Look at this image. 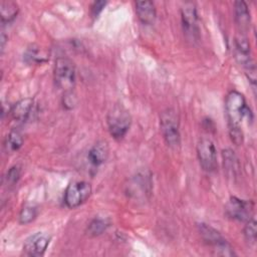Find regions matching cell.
<instances>
[{
    "mask_svg": "<svg viewBox=\"0 0 257 257\" xmlns=\"http://www.w3.org/2000/svg\"><path fill=\"white\" fill-rule=\"evenodd\" d=\"M223 159H224V168L226 169V171L232 176H235L239 169V164H238V159L235 156L234 152H232L231 150L223 151Z\"/></svg>",
    "mask_w": 257,
    "mask_h": 257,
    "instance_id": "18",
    "label": "cell"
},
{
    "mask_svg": "<svg viewBox=\"0 0 257 257\" xmlns=\"http://www.w3.org/2000/svg\"><path fill=\"white\" fill-rule=\"evenodd\" d=\"M54 81L56 86L65 93L71 92L75 84V67L66 57H58L54 64Z\"/></svg>",
    "mask_w": 257,
    "mask_h": 257,
    "instance_id": "3",
    "label": "cell"
},
{
    "mask_svg": "<svg viewBox=\"0 0 257 257\" xmlns=\"http://www.w3.org/2000/svg\"><path fill=\"white\" fill-rule=\"evenodd\" d=\"M254 205L251 201L241 200L237 197H231L225 206L228 217L238 221H248L253 215Z\"/></svg>",
    "mask_w": 257,
    "mask_h": 257,
    "instance_id": "8",
    "label": "cell"
},
{
    "mask_svg": "<svg viewBox=\"0 0 257 257\" xmlns=\"http://www.w3.org/2000/svg\"><path fill=\"white\" fill-rule=\"evenodd\" d=\"M160 127L166 144L172 149H178L181 144L179 116L173 108H167L160 115Z\"/></svg>",
    "mask_w": 257,
    "mask_h": 257,
    "instance_id": "2",
    "label": "cell"
},
{
    "mask_svg": "<svg viewBox=\"0 0 257 257\" xmlns=\"http://www.w3.org/2000/svg\"><path fill=\"white\" fill-rule=\"evenodd\" d=\"M229 134L231 137L232 142L239 146L243 143V133L240 128V126H233V127H229Z\"/></svg>",
    "mask_w": 257,
    "mask_h": 257,
    "instance_id": "23",
    "label": "cell"
},
{
    "mask_svg": "<svg viewBox=\"0 0 257 257\" xmlns=\"http://www.w3.org/2000/svg\"><path fill=\"white\" fill-rule=\"evenodd\" d=\"M1 21L3 24L11 22L18 14V6L12 1H1L0 4Z\"/></svg>",
    "mask_w": 257,
    "mask_h": 257,
    "instance_id": "15",
    "label": "cell"
},
{
    "mask_svg": "<svg viewBox=\"0 0 257 257\" xmlns=\"http://www.w3.org/2000/svg\"><path fill=\"white\" fill-rule=\"evenodd\" d=\"M225 108L229 127L240 126L242 119L245 116H249L251 114L243 94L236 90L230 91L228 93L225 100Z\"/></svg>",
    "mask_w": 257,
    "mask_h": 257,
    "instance_id": "1",
    "label": "cell"
},
{
    "mask_svg": "<svg viewBox=\"0 0 257 257\" xmlns=\"http://www.w3.org/2000/svg\"><path fill=\"white\" fill-rule=\"evenodd\" d=\"M33 106V100L31 98H24L17 101L11 107L12 117L18 121H24L30 114V111Z\"/></svg>",
    "mask_w": 257,
    "mask_h": 257,
    "instance_id": "14",
    "label": "cell"
},
{
    "mask_svg": "<svg viewBox=\"0 0 257 257\" xmlns=\"http://www.w3.org/2000/svg\"><path fill=\"white\" fill-rule=\"evenodd\" d=\"M244 236L248 242L255 243L257 230H256V221L254 219H250L247 221V224L244 228Z\"/></svg>",
    "mask_w": 257,
    "mask_h": 257,
    "instance_id": "21",
    "label": "cell"
},
{
    "mask_svg": "<svg viewBox=\"0 0 257 257\" xmlns=\"http://www.w3.org/2000/svg\"><path fill=\"white\" fill-rule=\"evenodd\" d=\"M197 156L199 163L206 172L217 169V154L213 142L209 139H201L197 145Z\"/></svg>",
    "mask_w": 257,
    "mask_h": 257,
    "instance_id": "7",
    "label": "cell"
},
{
    "mask_svg": "<svg viewBox=\"0 0 257 257\" xmlns=\"http://www.w3.org/2000/svg\"><path fill=\"white\" fill-rule=\"evenodd\" d=\"M182 23L184 32L190 39H197L198 28V15L196 7L193 3H186L181 9Z\"/></svg>",
    "mask_w": 257,
    "mask_h": 257,
    "instance_id": "9",
    "label": "cell"
},
{
    "mask_svg": "<svg viewBox=\"0 0 257 257\" xmlns=\"http://www.w3.org/2000/svg\"><path fill=\"white\" fill-rule=\"evenodd\" d=\"M199 232L204 242L213 247V251L216 255L220 256H234V250L231 245L223 238L219 231L211 227L210 225L201 223L199 224Z\"/></svg>",
    "mask_w": 257,
    "mask_h": 257,
    "instance_id": "5",
    "label": "cell"
},
{
    "mask_svg": "<svg viewBox=\"0 0 257 257\" xmlns=\"http://www.w3.org/2000/svg\"><path fill=\"white\" fill-rule=\"evenodd\" d=\"M37 216V209L32 205H25L19 214V222L21 224H28L32 222Z\"/></svg>",
    "mask_w": 257,
    "mask_h": 257,
    "instance_id": "20",
    "label": "cell"
},
{
    "mask_svg": "<svg viewBox=\"0 0 257 257\" xmlns=\"http://www.w3.org/2000/svg\"><path fill=\"white\" fill-rule=\"evenodd\" d=\"M51 237L42 232H38L30 236L23 245V250L26 255L32 257L42 256L49 245Z\"/></svg>",
    "mask_w": 257,
    "mask_h": 257,
    "instance_id": "10",
    "label": "cell"
},
{
    "mask_svg": "<svg viewBox=\"0 0 257 257\" xmlns=\"http://www.w3.org/2000/svg\"><path fill=\"white\" fill-rule=\"evenodd\" d=\"M132 122L128 110L121 104L114 105L107 114V125L109 134L116 140L122 139L127 133Z\"/></svg>",
    "mask_w": 257,
    "mask_h": 257,
    "instance_id": "4",
    "label": "cell"
},
{
    "mask_svg": "<svg viewBox=\"0 0 257 257\" xmlns=\"http://www.w3.org/2000/svg\"><path fill=\"white\" fill-rule=\"evenodd\" d=\"M235 20L241 31V33H245L249 27L251 22L250 11L248 9L247 4L244 1H236L235 2Z\"/></svg>",
    "mask_w": 257,
    "mask_h": 257,
    "instance_id": "11",
    "label": "cell"
},
{
    "mask_svg": "<svg viewBox=\"0 0 257 257\" xmlns=\"http://www.w3.org/2000/svg\"><path fill=\"white\" fill-rule=\"evenodd\" d=\"M23 145L22 134L18 130H12L5 141V150L7 153H14L18 151Z\"/></svg>",
    "mask_w": 257,
    "mask_h": 257,
    "instance_id": "16",
    "label": "cell"
},
{
    "mask_svg": "<svg viewBox=\"0 0 257 257\" xmlns=\"http://www.w3.org/2000/svg\"><path fill=\"white\" fill-rule=\"evenodd\" d=\"M24 58L28 63H41L47 59V55L39 46L32 45L27 48Z\"/></svg>",
    "mask_w": 257,
    "mask_h": 257,
    "instance_id": "17",
    "label": "cell"
},
{
    "mask_svg": "<svg viewBox=\"0 0 257 257\" xmlns=\"http://www.w3.org/2000/svg\"><path fill=\"white\" fill-rule=\"evenodd\" d=\"M19 177H20V169L16 166L12 167L7 172V174L5 176V181H6V184L8 185V187L14 186L18 182Z\"/></svg>",
    "mask_w": 257,
    "mask_h": 257,
    "instance_id": "22",
    "label": "cell"
},
{
    "mask_svg": "<svg viewBox=\"0 0 257 257\" xmlns=\"http://www.w3.org/2000/svg\"><path fill=\"white\" fill-rule=\"evenodd\" d=\"M105 4H106V2H104V1H97V2H94L93 5H92V7H91L92 15H93L94 17H96V16L100 13V11L104 8Z\"/></svg>",
    "mask_w": 257,
    "mask_h": 257,
    "instance_id": "24",
    "label": "cell"
},
{
    "mask_svg": "<svg viewBox=\"0 0 257 257\" xmlns=\"http://www.w3.org/2000/svg\"><path fill=\"white\" fill-rule=\"evenodd\" d=\"M108 225H109V223L105 219H100V218L94 219L88 225V228H87L88 234L92 235V236L100 235L101 233H103L106 230Z\"/></svg>",
    "mask_w": 257,
    "mask_h": 257,
    "instance_id": "19",
    "label": "cell"
},
{
    "mask_svg": "<svg viewBox=\"0 0 257 257\" xmlns=\"http://www.w3.org/2000/svg\"><path fill=\"white\" fill-rule=\"evenodd\" d=\"M108 157V146L104 141L97 142L88 152V161L93 167L103 164Z\"/></svg>",
    "mask_w": 257,
    "mask_h": 257,
    "instance_id": "13",
    "label": "cell"
},
{
    "mask_svg": "<svg viewBox=\"0 0 257 257\" xmlns=\"http://www.w3.org/2000/svg\"><path fill=\"white\" fill-rule=\"evenodd\" d=\"M91 194V186L87 182L70 183L64 194V202L68 208H76L80 206Z\"/></svg>",
    "mask_w": 257,
    "mask_h": 257,
    "instance_id": "6",
    "label": "cell"
},
{
    "mask_svg": "<svg viewBox=\"0 0 257 257\" xmlns=\"http://www.w3.org/2000/svg\"><path fill=\"white\" fill-rule=\"evenodd\" d=\"M136 12L144 24H153L156 19V8L152 1H138L136 3Z\"/></svg>",
    "mask_w": 257,
    "mask_h": 257,
    "instance_id": "12",
    "label": "cell"
}]
</instances>
